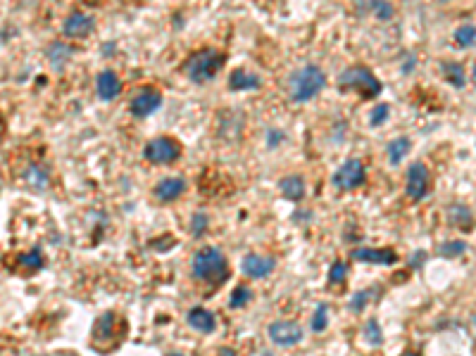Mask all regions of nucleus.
<instances>
[{"label":"nucleus","instance_id":"13","mask_svg":"<svg viewBox=\"0 0 476 356\" xmlns=\"http://www.w3.org/2000/svg\"><path fill=\"white\" fill-rule=\"evenodd\" d=\"M355 261H365V264H379V266H390V264L398 261V255L390 247H357L350 255Z\"/></svg>","mask_w":476,"mask_h":356},{"label":"nucleus","instance_id":"4","mask_svg":"<svg viewBox=\"0 0 476 356\" xmlns=\"http://www.w3.org/2000/svg\"><path fill=\"white\" fill-rule=\"evenodd\" d=\"M124 337H126V321H122L112 311L103 314L93 323L91 342H93L95 352H117V347H120V342Z\"/></svg>","mask_w":476,"mask_h":356},{"label":"nucleus","instance_id":"22","mask_svg":"<svg viewBox=\"0 0 476 356\" xmlns=\"http://www.w3.org/2000/svg\"><path fill=\"white\" fill-rule=\"evenodd\" d=\"M24 181L29 183L34 190H46V188L50 186V174H48L44 166L31 164L29 169H26V174H24Z\"/></svg>","mask_w":476,"mask_h":356},{"label":"nucleus","instance_id":"17","mask_svg":"<svg viewBox=\"0 0 476 356\" xmlns=\"http://www.w3.org/2000/svg\"><path fill=\"white\" fill-rule=\"evenodd\" d=\"M262 88V79L258 74L248 72V69H234L231 77H229V90L234 93H243V90H260Z\"/></svg>","mask_w":476,"mask_h":356},{"label":"nucleus","instance_id":"37","mask_svg":"<svg viewBox=\"0 0 476 356\" xmlns=\"http://www.w3.org/2000/svg\"><path fill=\"white\" fill-rule=\"evenodd\" d=\"M400 356H419V354H417V352H412V349H408V352H403Z\"/></svg>","mask_w":476,"mask_h":356},{"label":"nucleus","instance_id":"28","mask_svg":"<svg viewBox=\"0 0 476 356\" xmlns=\"http://www.w3.org/2000/svg\"><path fill=\"white\" fill-rule=\"evenodd\" d=\"M374 293H377V288H367V290H360V293L352 295V299L348 301V309L352 311V314H360V311H365V306L369 301L374 299Z\"/></svg>","mask_w":476,"mask_h":356},{"label":"nucleus","instance_id":"29","mask_svg":"<svg viewBox=\"0 0 476 356\" xmlns=\"http://www.w3.org/2000/svg\"><path fill=\"white\" fill-rule=\"evenodd\" d=\"M365 339L372 347H381L383 344V333H381V326H379L377 318H369L365 323Z\"/></svg>","mask_w":476,"mask_h":356},{"label":"nucleus","instance_id":"15","mask_svg":"<svg viewBox=\"0 0 476 356\" xmlns=\"http://www.w3.org/2000/svg\"><path fill=\"white\" fill-rule=\"evenodd\" d=\"M95 90H98V98L110 102L115 98H120L122 93V81L117 77L112 69H105V72L98 74V79H95Z\"/></svg>","mask_w":476,"mask_h":356},{"label":"nucleus","instance_id":"1","mask_svg":"<svg viewBox=\"0 0 476 356\" xmlns=\"http://www.w3.org/2000/svg\"><path fill=\"white\" fill-rule=\"evenodd\" d=\"M191 273L200 283L217 288V285H224L229 280V261L217 245H205L191 259Z\"/></svg>","mask_w":476,"mask_h":356},{"label":"nucleus","instance_id":"18","mask_svg":"<svg viewBox=\"0 0 476 356\" xmlns=\"http://www.w3.org/2000/svg\"><path fill=\"white\" fill-rule=\"evenodd\" d=\"M446 219L450 226H457L459 230H472L474 226V217H472V209L467 204H450L446 209Z\"/></svg>","mask_w":476,"mask_h":356},{"label":"nucleus","instance_id":"16","mask_svg":"<svg viewBox=\"0 0 476 356\" xmlns=\"http://www.w3.org/2000/svg\"><path fill=\"white\" fill-rule=\"evenodd\" d=\"M186 321H189V326L193 328L198 333H205V335H210V333L217 330V318L212 311L202 309V306H193V309L189 311V316H186Z\"/></svg>","mask_w":476,"mask_h":356},{"label":"nucleus","instance_id":"6","mask_svg":"<svg viewBox=\"0 0 476 356\" xmlns=\"http://www.w3.org/2000/svg\"><path fill=\"white\" fill-rule=\"evenodd\" d=\"M181 145L174 138H153L148 140V145L143 148V157L151 164H174L176 159H181Z\"/></svg>","mask_w":476,"mask_h":356},{"label":"nucleus","instance_id":"31","mask_svg":"<svg viewBox=\"0 0 476 356\" xmlns=\"http://www.w3.org/2000/svg\"><path fill=\"white\" fill-rule=\"evenodd\" d=\"M326 326H329V304L322 301V304L314 309V316H312V330L314 333H324Z\"/></svg>","mask_w":476,"mask_h":356},{"label":"nucleus","instance_id":"10","mask_svg":"<svg viewBox=\"0 0 476 356\" xmlns=\"http://www.w3.org/2000/svg\"><path fill=\"white\" fill-rule=\"evenodd\" d=\"M160 107H162V93H160V90H155V88L138 90V93L133 95L131 102H129V110H131V115L136 119L151 117V115H155V112L160 110Z\"/></svg>","mask_w":476,"mask_h":356},{"label":"nucleus","instance_id":"32","mask_svg":"<svg viewBox=\"0 0 476 356\" xmlns=\"http://www.w3.org/2000/svg\"><path fill=\"white\" fill-rule=\"evenodd\" d=\"M348 271H350V266H348L345 261H334V264H331V268H329V283H331V285L345 283Z\"/></svg>","mask_w":476,"mask_h":356},{"label":"nucleus","instance_id":"7","mask_svg":"<svg viewBox=\"0 0 476 356\" xmlns=\"http://www.w3.org/2000/svg\"><path fill=\"white\" fill-rule=\"evenodd\" d=\"M367 181V171H365V164H362L360 159H348L343 166H341L339 171H336L334 176H331V183H334V188H339V190L343 192H350V190H357L360 186H365Z\"/></svg>","mask_w":476,"mask_h":356},{"label":"nucleus","instance_id":"5","mask_svg":"<svg viewBox=\"0 0 476 356\" xmlns=\"http://www.w3.org/2000/svg\"><path fill=\"white\" fill-rule=\"evenodd\" d=\"M339 86L341 90H350V93L360 95L362 100H372L381 93V81L372 74V69L367 67H350L345 69L339 77Z\"/></svg>","mask_w":476,"mask_h":356},{"label":"nucleus","instance_id":"40","mask_svg":"<svg viewBox=\"0 0 476 356\" xmlns=\"http://www.w3.org/2000/svg\"><path fill=\"white\" fill-rule=\"evenodd\" d=\"M39 356H44V354H39Z\"/></svg>","mask_w":476,"mask_h":356},{"label":"nucleus","instance_id":"39","mask_svg":"<svg viewBox=\"0 0 476 356\" xmlns=\"http://www.w3.org/2000/svg\"><path fill=\"white\" fill-rule=\"evenodd\" d=\"M169 356H181V354H169Z\"/></svg>","mask_w":476,"mask_h":356},{"label":"nucleus","instance_id":"3","mask_svg":"<svg viewBox=\"0 0 476 356\" xmlns=\"http://www.w3.org/2000/svg\"><path fill=\"white\" fill-rule=\"evenodd\" d=\"M224 52L215 50V48H205V50L193 52L189 59L184 62V74L189 77L193 83H207L222 72L224 67Z\"/></svg>","mask_w":476,"mask_h":356},{"label":"nucleus","instance_id":"8","mask_svg":"<svg viewBox=\"0 0 476 356\" xmlns=\"http://www.w3.org/2000/svg\"><path fill=\"white\" fill-rule=\"evenodd\" d=\"M429 186H431V174H429V169H426V164H421V161L410 164L408 181H405V192H408V197L412 202L424 199L426 192H429Z\"/></svg>","mask_w":476,"mask_h":356},{"label":"nucleus","instance_id":"26","mask_svg":"<svg viewBox=\"0 0 476 356\" xmlns=\"http://www.w3.org/2000/svg\"><path fill=\"white\" fill-rule=\"evenodd\" d=\"M367 8H369V12H372L374 17L381 19V21L393 19V14H395L393 3H390V0H367Z\"/></svg>","mask_w":476,"mask_h":356},{"label":"nucleus","instance_id":"20","mask_svg":"<svg viewBox=\"0 0 476 356\" xmlns=\"http://www.w3.org/2000/svg\"><path fill=\"white\" fill-rule=\"evenodd\" d=\"M410 150H412V140L410 138L400 136V138L390 140V145H388V164L390 166H398L400 161H403L410 155Z\"/></svg>","mask_w":476,"mask_h":356},{"label":"nucleus","instance_id":"35","mask_svg":"<svg viewBox=\"0 0 476 356\" xmlns=\"http://www.w3.org/2000/svg\"><path fill=\"white\" fill-rule=\"evenodd\" d=\"M424 257H426V252H415V259L410 261V268H419L421 266V261H424Z\"/></svg>","mask_w":476,"mask_h":356},{"label":"nucleus","instance_id":"33","mask_svg":"<svg viewBox=\"0 0 476 356\" xmlns=\"http://www.w3.org/2000/svg\"><path fill=\"white\" fill-rule=\"evenodd\" d=\"M388 115H390V107L386 105V102L374 105L372 112H369V126H381V123L388 119Z\"/></svg>","mask_w":476,"mask_h":356},{"label":"nucleus","instance_id":"23","mask_svg":"<svg viewBox=\"0 0 476 356\" xmlns=\"http://www.w3.org/2000/svg\"><path fill=\"white\" fill-rule=\"evenodd\" d=\"M72 48L65 46V43H53L50 48H48V59H50V64H53V69L55 72H60L62 67L67 64V59L72 57Z\"/></svg>","mask_w":476,"mask_h":356},{"label":"nucleus","instance_id":"19","mask_svg":"<svg viewBox=\"0 0 476 356\" xmlns=\"http://www.w3.org/2000/svg\"><path fill=\"white\" fill-rule=\"evenodd\" d=\"M279 190H281V195L286 197V199H291V202H301V199L305 197V181H303V176L291 174V176L281 178V181H279Z\"/></svg>","mask_w":476,"mask_h":356},{"label":"nucleus","instance_id":"30","mask_svg":"<svg viewBox=\"0 0 476 356\" xmlns=\"http://www.w3.org/2000/svg\"><path fill=\"white\" fill-rule=\"evenodd\" d=\"M250 299H253V290H250L248 285H238V288L231 293L229 306H231V309H243L245 304H250Z\"/></svg>","mask_w":476,"mask_h":356},{"label":"nucleus","instance_id":"21","mask_svg":"<svg viewBox=\"0 0 476 356\" xmlns=\"http://www.w3.org/2000/svg\"><path fill=\"white\" fill-rule=\"evenodd\" d=\"M17 261H19V268H22L24 273H36L46 266V259H44V255H41V247H34L31 252H22Z\"/></svg>","mask_w":476,"mask_h":356},{"label":"nucleus","instance_id":"27","mask_svg":"<svg viewBox=\"0 0 476 356\" xmlns=\"http://www.w3.org/2000/svg\"><path fill=\"white\" fill-rule=\"evenodd\" d=\"M455 43H457L459 48H474L476 43V29L472 21H467V24L457 26V31H455Z\"/></svg>","mask_w":476,"mask_h":356},{"label":"nucleus","instance_id":"14","mask_svg":"<svg viewBox=\"0 0 476 356\" xmlns=\"http://www.w3.org/2000/svg\"><path fill=\"white\" fill-rule=\"evenodd\" d=\"M186 192V178L181 176H167L155 186L153 195L160 199V202H176L181 195Z\"/></svg>","mask_w":476,"mask_h":356},{"label":"nucleus","instance_id":"11","mask_svg":"<svg viewBox=\"0 0 476 356\" xmlns=\"http://www.w3.org/2000/svg\"><path fill=\"white\" fill-rule=\"evenodd\" d=\"M274 268H276V259L267 257V255H245L243 261H240V271L248 278H255V280L272 276Z\"/></svg>","mask_w":476,"mask_h":356},{"label":"nucleus","instance_id":"24","mask_svg":"<svg viewBox=\"0 0 476 356\" xmlns=\"http://www.w3.org/2000/svg\"><path fill=\"white\" fill-rule=\"evenodd\" d=\"M443 77L448 79V83H453L455 88H462L467 83V72L459 62H443Z\"/></svg>","mask_w":476,"mask_h":356},{"label":"nucleus","instance_id":"9","mask_svg":"<svg viewBox=\"0 0 476 356\" xmlns=\"http://www.w3.org/2000/svg\"><path fill=\"white\" fill-rule=\"evenodd\" d=\"M267 335L279 347H296L303 342V328L296 321H274L267 326Z\"/></svg>","mask_w":476,"mask_h":356},{"label":"nucleus","instance_id":"36","mask_svg":"<svg viewBox=\"0 0 476 356\" xmlns=\"http://www.w3.org/2000/svg\"><path fill=\"white\" fill-rule=\"evenodd\" d=\"M217 356H236V352H234L231 347H222V349H219Z\"/></svg>","mask_w":476,"mask_h":356},{"label":"nucleus","instance_id":"2","mask_svg":"<svg viewBox=\"0 0 476 356\" xmlns=\"http://www.w3.org/2000/svg\"><path fill=\"white\" fill-rule=\"evenodd\" d=\"M288 86H291V100L303 105V102H310L322 93L326 86V74L317 67V64H305V67L291 74Z\"/></svg>","mask_w":476,"mask_h":356},{"label":"nucleus","instance_id":"12","mask_svg":"<svg viewBox=\"0 0 476 356\" xmlns=\"http://www.w3.org/2000/svg\"><path fill=\"white\" fill-rule=\"evenodd\" d=\"M95 31V19L86 12H72L62 24V34L67 39H86Z\"/></svg>","mask_w":476,"mask_h":356},{"label":"nucleus","instance_id":"34","mask_svg":"<svg viewBox=\"0 0 476 356\" xmlns=\"http://www.w3.org/2000/svg\"><path fill=\"white\" fill-rule=\"evenodd\" d=\"M207 226H210V219H207V214H202V212L193 214V217H191V235L200 237L207 230Z\"/></svg>","mask_w":476,"mask_h":356},{"label":"nucleus","instance_id":"38","mask_svg":"<svg viewBox=\"0 0 476 356\" xmlns=\"http://www.w3.org/2000/svg\"><path fill=\"white\" fill-rule=\"evenodd\" d=\"M441 3H450V0H441Z\"/></svg>","mask_w":476,"mask_h":356},{"label":"nucleus","instance_id":"25","mask_svg":"<svg viewBox=\"0 0 476 356\" xmlns=\"http://www.w3.org/2000/svg\"><path fill=\"white\" fill-rule=\"evenodd\" d=\"M469 252V245L464 240H448L443 245H438V257H446V259H457Z\"/></svg>","mask_w":476,"mask_h":356}]
</instances>
